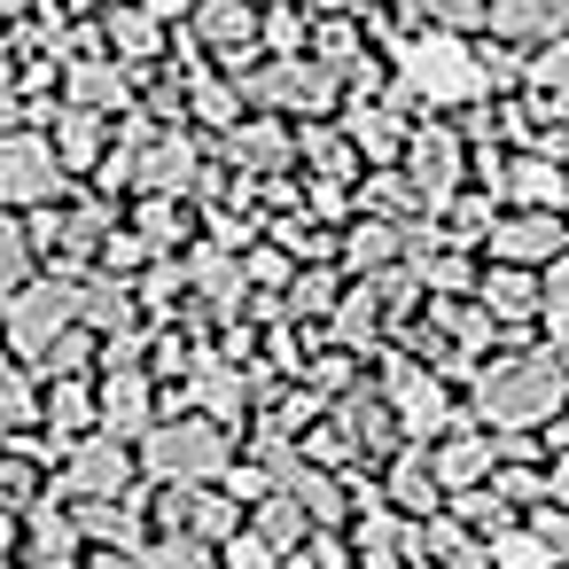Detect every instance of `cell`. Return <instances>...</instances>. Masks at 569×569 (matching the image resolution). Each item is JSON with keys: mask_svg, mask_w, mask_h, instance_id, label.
Listing matches in <instances>:
<instances>
[{"mask_svg": "<svg viewBox=\"0 0 569 569\" xmlns=\"http://www.w3.org/2000/svg\"><path fill=\"white\" fill-rule=\"evenodd\" d=\"M413 79H421V87H437V94H460L476 71L460 63V48H445V40H437V48H421V56H413Z\"/></svg>", "mask_w": 569, "mask_h": 569, "instance_id": "obj_1", "label": "cell"}, {"mask_svg": "<svg viewBox=\"0 0 569 569\" xmlns=\"http://www.w3.org/2000/svg\"><path fill=\"white\" fill-rule=\"evenodd\" d=\"M553 305H561V320H569V266L553 273Z\"/></svg>", "mask_w": 569, "mask_h": 569, "instance_id": "obj_6", "label": "cell"}, {"mask_svg": "<svg viewBox=\"0 0 569 569\" xmlns=\"http://www.w3.org/2000/svg\"><path fill=\"white\" fill-rule=\"evenodd\" d=\"M546 398H553V375H546V367H538V375H515V382H499V390H491V406H499V413H538Z\"/></svg>", "mask_w": 569, "mask_h": 569, "instance_id": "obj_3", "label": "cell"}, {"mask_svg": "<svg viewBox=\"0 0 569 569\" xmlns=\"http://www.w3.org/2000/svg\"><path fill=\"white\" fill-rule=\"evenodd\" d=\"M157 460H164V468H203V460H211V445H203V437H164V445H157Z\"/></svg>", "mask_w": 569, "mask_h": 569, "instance_id": "obj_4", "label": "cell"}, {"mask_svg": "<svg viewBox=\"0 0 569 569\" xmlns=\"http://www.w3.org/2000/svg\"><path fill=\"white\" fill-rule=\"evenodd\" d=\"M499 250H515V258H538V250H546V227H515Z\"/></svg>", "mask_w": 569, "mask_h": 569, "instance_id": "obj_5", "label": "cell"}, {"mask_svg": "<svg viewBox=\"0 0 569 569\" xmlns=\"http://www.w3.org/2000/svg\"><path fill=\"white\" fill-rule=\"evenodd\" d=\"M48 188V157L40 149H9L0 157V196H40Z\"/></svg>", "mask_w": 569, "mask_h": 569, "instance_id": "obj_2", "label": "cell"}]
</instances>
